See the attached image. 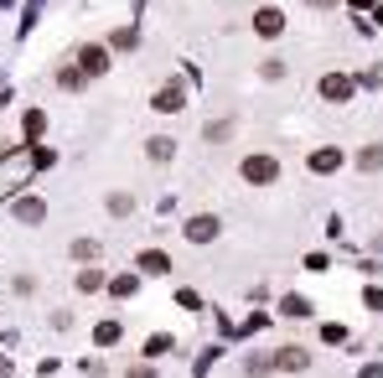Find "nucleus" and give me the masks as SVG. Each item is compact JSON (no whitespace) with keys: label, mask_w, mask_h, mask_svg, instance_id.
Instances as JSON below:
<instances>
[{"label":"nucleus","mask_w":383,"mask_h":378,"mask_svg":"<svg viewBox=\"0 0 383 378\" xmlns=\"http://www.w3.org/2000/svg\"><path fill=\"white\" fill-rule=\"evenodd\" d=\"M254 31H259V36H280V31H285V16H280V10H259V16H254Z\"/></svg>","instance_id":"423d86ee"},{"label":"nucleus","mask_w":383,"mask_h":378,"mask_svg":"<svg viewBox=\"0 0 383 378\" xmlns=\"http://www.w3.org/2000/svg\"><path fill=\"white\" fill-rule=\"evenodd\" d=\"M171 150H176V146H171L166 135H155L151 146H145V155H151V161H171Z\"/></svg>","instance_id":"9b49d317"},{"label":"nucleus","mask_w":383,"mask_h":378,"mask_svg":"<svg viewBox=\"0 0 383 378\" xmlns=\"http://www.w3.org/2000/svg\"><path fill=\"white\" fill-rule=\"evenodd\" d=\"M125 378H155V368H151V363H135V368H130Z\"/></svg>","instance_id":"6ab92c4d"},{"label":"nucleus","mask_w":383,"mask_h":378,"mask_svg":"<svg viewBox=\"0 0 383 378\" xmlns=\"http://www.w3.org/2000/svg\"><path fill=\"white\" fill-rule=\"evenodd\" d=\"M99 285H104L99 270H83V275H78V290H99Z\"/></svg>","instance_id":"4468645a"},{"label":"nucleus","mask_w":383,"mask_h":378,"mask_svg":"<svg viewBox=\"0 0 383 378\" xmlns=\"http://www.w3.org/2000/svg\"><path fill=\"white\" fill-rule=\"evenodd\" d=\"M16 218H21V223H42V202H36V197H21V202H16Z\"/></svg>","instance_id":"9d476101"},{"label":"nucleus","mask_w":383,"mask_h":378,"mask_svg":"<svg viewBox=\"0 0 383 378\" xmlns=\"http://www.w3.org/2000/svg\"><path fill=\"white\" fill-rule=\"evenodd\" d=\"M140 270H145V275H166L171 259H166L161 249H145V254H140Z\"/></svg>","instance_id":"0eeeda50"},{"label":"nucleus","mask_w":383,"mask_h":378,"mask_svg":"<svg viewBox=\"0 0 383 378\" xmlns=\"http://www.w3.org/2000/svg\"><path fill=\"white\" fill-rule=\"evenodd\" d=\"M99 342H120V321H104V327H99Z\"/></svg>","instance_id":"a211bd4d"},{"label":"nucleus","mask_w":383,"mask_h":378,"mask_svg":"<svg viewBox=\"0 0 383 378\" xmlns=\"http://www.w3.org/2000/svg\"><path fill=\"white\" fill-rule=\"evenodd\" d=\"M358 172H383V146H363V155H358Z\"/></svg>","instance_id":"1a4fd4ad"},{"label":"nucleus","mask_w":383,"mask_h":378,"mask_svg":"<svg viewBox=\"0 0 383 378\" xmlns=\"http://www.w3.org/2000/svg\"><path fill=\"white\" fill-rule=\"evenodd\" d=\"M342 166V155L337 150H321V155H311V172H337Z\"/></svg>","instance_id":"f8f14e48"},{"label":"nucleus","mask_w":383,"mask_h":378,"mask_svg":"<svg viewBox=\"0 0 383 378\" xmlns=\"http://www.w3.org/2000/svg\"><path fill=\"white\" fill-rule=\"evenodd\" d=\"M73 254H78V259H94V254H99V244H94V239H78V244H73Z\"/></svg>","instance_id":"dca6fc26"},{"label":"nucleus","mask_w":383,"mask_h":378,"mask_svg":"<svg viewBox=\"0 0 383 378\" xmlns=\"http://www.w3.org/2000/svg\"><path fill=\"white\" fill-rule=\"evenodd\" d=\"M223 233V218L218 213H197V218H187V244H213Z\"/></svg>","instance_id":"f03ea898"},{"label":"nucleus","mask_w":383,"mask_h":378,"mask_svg":"<svg viewBox=\"0 0 383 378\" xmlns=\"http://www.w3.org/2000/svg\"><path fill=\"white\" fill-rule=\"evenodd\" d=\"M270 358H274V368H280V373H306L311 368L306 347H280V353H270Z\"/></svg>","instance_id":"20e7f679"},{"label":"nucleus","mask_w":383,"mask_h":378,"mask_svg":"<svg viewBox=\"0 0 383 378\" xmlns=\"http://www.w3.org/2000/svg\"><path fill=\"white\" fill-rule=\"evenodd\" d=\"M130 207H135V202H130V197H125V192H114V197H109V213H114V218H125V213H130Z\"/></svg>","instance_id":"2eb2a0df"},{"label":"nucleus","mask_w":383,"mask_h":378,"mask_svg":"<svg viewBox=\"0 0 383 378\" xmlns=\"http://www.w3.org/2000/svg\"><path fill=\"white\" fill-rule=\"evenodd\" d=\"M311 6H321V10H326V6H337V0H311Z\"/></svg>","instance_id":"aec40b11"},{"label":"nucleus","mask_w":383,"mask_h":378,"mask_svg":"<svg viewBox=\"0 0 383 378\" xmlns=\"http://www.w3.org/2000/svg\"><path fill=\"white\" fill-rule=\"evenodd\" d=\"M57 83H62V88H83V73H73V68H62V73H57Z\"/></svg>","instance_id":"f3484780"},{"label":"nucleus","mask_w":383,"mask_h":378,"mask_svg":"<svg viewBox=\"0 0 383 378\" xmlns=\"http://www.w3.org/2000/svg\"><path fill=\"white\" fill-rule=\"evenodd\" d=\"M78 73H83V78H99V73H109V47L88 42L83 52H78Z\"/></svg>","instance_id":"7ed1b4c3"},{"label":"nucleus","mask_w":383,"mask_h":378,"mask_svg":"<svg viewBox=\"0 0 383 378\" xmlns=\"http://www.w3.org/2000/svg\"><path fill=\"white\" fill-rule=\"evenodd\" d=\"M228 135H233V120H213V125H207V140H213V146L228 140Z\"/></svg>","instance_id":"ddd939ff"},{"label":"nucleus","mask_w":383,"mask_h":378,"mask_svg":"<svg viewBox=\"0 0 383 378\" xmlns=\"http://www.w3.org/2000/svg\"><path fill=\"white\" fill-rule=\"evenodd\" d=\"M181 104H187V94H181V83H166L161 94H155V109H161V114H176Z\"/></svg>","instance_id":"39448f33"},{"label":"nucleus","mask_w":383,"mask_h":378,"mask_svg":"<svg viewBox=\"0 0 383 378\" xmlns=\"http://www.w3.org/2000/svg\"><path fill=\"white\" fill-rule=\"evenodd\" d=\"M274 176H280V161H274V155H249L244 161V181L249 187H270Z\"/></svg>","instance_id":"f257e3e1"},{"label":"nucleus","mask_w":383,"mask_h":378,"mask_svg":"<svg viewBox=\"0 0 383 378\" xmlns=\"http://www.w3.org/2000/svg\"><path fill=\"white\" fill-rule=\"evenodd\" d=\"M321 94L332 99V104H342V99L352 94V83H347V78H342V73H332V78H326V83H321Z\"/></svg>","instance_id":"6e6552de"}]
</instances>
